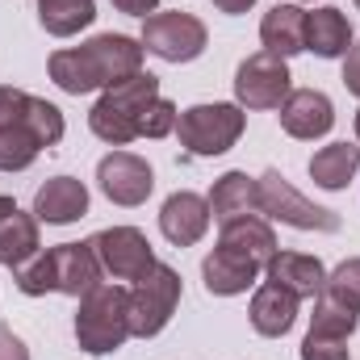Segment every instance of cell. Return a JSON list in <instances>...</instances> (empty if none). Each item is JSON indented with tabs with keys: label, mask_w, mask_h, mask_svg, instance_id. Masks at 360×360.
I'll use <instances>...</instances> for the list:
<instances>
[{
	"label": "cell",
	"mask_w": 360,
	"mask_h": 360,
	"mask_svg": "<svg viewBox=\"0 0 360 360\" xmlns=\"http://www.w3.org/2000/svg\"><path fill=\"white\" fill-rule=\"evenodd\" d=\"M143 42L139 38H126V34H96L80 46H68V51H55L51 55V80L63 92L80 96V92H96L109 89L134 72H143Z\"/></svg>",
	"instance_id": "obj_1"
},
{
	"label": "cell",
	"mask_w": 360,
	"mask_h": 360,
	"mask_svg": "<svg viewBox=\"0 0 360 360\" xmlns=\"http://www.w3.org/2000/svg\"><path fill=\"white\" fill-rule=\"evenodd\" d=\"M155 96H160V76H151V72H134V76L109 84L89 113L92 134L101 143H109V147L134 143L139 139V122H143V113H147V105Z\"/></svg>",
	"instance_id": "obj_2"
},
{
	"label": "cell",
	"mask_w": 360,
	"mask_h": 360,
	"mask_svg": "<svg viewBox=\"0 0 360 360\" xmlns=\"http://www.w3.org/2000/svg\"><path fill=\"white\" fill-rule=\"evenodd\" d=\"M130 340V289L122 285H96L80 297L76 310V344L89 356L117 352Z\"/></svg>",
	"instance_id": "obj_3"
},
{
	"label": "cell",
	"mask_w": 360,
	"mask_h": 360,
	"mask_svg": "<svg viewBox=\"0 0 360 360\" xmlns=\"http://www.w3.org/2000/svg\"><path fill=\"white\" fill-rule=\"evenodd\" d=\"M243 126H248V113H243V105H231V101L193 105L176 117L180 147L188 155H226L239 143Z\"/></svg>",
	"instance_id": "obj_4"
},
{
	"label": "cell",
	"mask_w": 360,
	"mask_h": 360,
	"mask_svg": "<svg viewBox=\"0 0 360 360\" xmlns=\"http://www.w3.org/2000/svg\"><path fill=\"white\" fill-rule=\"evenodd\" d=\"M180 306V272L168 264H155L151 272H143L130 289V335L151 340L160 335Z\"/></svg>",
	"instance_id": "obj_5"
},
{
	"label": "cell",
	"mask_w": 360,
	"mask_h": 360,
	"mask_svg": "<svg viewBox=\"0 0 360 360\" xmlns=\"http://www.w3.org/2000/svg\"><path fill=\"white\" fill-rule=\"evenodd\" d=\"M256 188H260V214H269L276 222H285L293 231H327V235L340 231V214L335 210H323V205L306 201L281 172H264L256 180Z\"/></svg>",
	"instance_id": "obj_6"
},
{
	"label": "cell",
	"mask_w": 360,
	"mask_h": 360,
	"mask_svg": "<svg viewBox=\"0 0 360 360\" xmlns=\"http://www.w3.org/2000/svg\"><path fill=\"white\" fill-rule=\"evenodd\" d=\"M139 42H143V51L160 55L164 63H193L205 51L210 34L193 13H151L143 21Z\"/></svg>",
	"instance_id": "obj_7"
},
{
	"label": "cell",
	"mask_w": 360,
	"mask_h": 360,
	"mask_svg": "<svg viewBox=\"0 0 360 360\" xmlns=\"http://www.w3.org/2000/svg\"><path fill=\"white\" fill-rule=\"evenodd\" d=\"M293 92V76L289 63L272 51H256L239 63L235 72V101L243 109H281L285 96Z\"/></svg>",
	"instance_id": "obj_8"
},
{
	"label": "cell",
	"mask_w": 360,
	"mask_h": 360,
	"mask_svg": "<svg viewBox=\"0 0 360 360\" xmlns=\"http://www.w3.org/2000/svg\"><path fill=\"white\" fill-rule=\"evenodd\" d=\"M89 243L96 252V260H101V269H105V276H113V281H139L143 272H151L160 264L139 226H105Z\"/></svg>",
	"instance_id": "obj_9"
},
{
	"label": "cell",
	"mask_w": 360,
	"mask_h": 360,
	"mask_svg": "<svg viewBox=\"0 0 360 360\" xmlns=\"http://www.w3.org/2000/svg\"><path fill=\"white\" fill-rule=\"evenodd\" d=\"M96 184L113 205H143L155 188V172L134 151H109L96 164Z\"/></svg>",
	"instance_id": "obj_10"
},
{
	"label": "cell",
	"mask_w": 360,
	"mask_h": 360,
	"mask_svg": "<svg viewBox=\"0 0 360 360\" xmlns=\"http://www.w3.org/2000/svg\"><path fill=\"white\" fill-rule=\"evenodd\" d=\"M281 126L293 139H323L335 126V105L319 89H293L281 105Z\"/></svg>",
	"instance_id": "obj_11"
},
{
	"label": "cell",
	"mask_w": 360,
	"mask_h": 360,
	"mask_svg": "<svg viewBox=\"0 0 360 360\" xmlns=\"http://www.w3.org/2000/svg\"><path fill=\"white\" fill-rule=\"evenodd\" d=\"M51 264H55V293H68V297H84L101 285V260L92 252V243H59L51 248Z\"/></svg>",
	"instance_id": "obj_12"
},
{
	"label": "cell",
	"mask_w": 360,
	"mask_h": 360,
	"mask_svg": "<svg viewBox=\"0 0 360 360\" xmlns=\"http://www.w3.org/2000/svg\"><path fill=\"white\" fill-rule=\"evenodd\" d=\"M210 201L205 197H197V193H188V188H180L172 193L168 201H164V210H160V231H164V239L168 243H176V248H193L205 231H210Z\"/></svg>",
	"instance_id": "obj_13"
},
{
	"label": "cell",
	"mask_w": 360,
	"mask_h": 360,
	"mask_svg": "<svg viewBox=\"0 0 360 360\" xmlns=\"http://www.w3.org/2000/svg\"><path fill=\"white\" fill-rule=\"evenodd\" d=\"M89 214V188L76 176H51L34 193V218L51 226H68Z\"/></svg>",
	"instance_id": "obj_14"
},
{
	"label": "cell",
	"mask_w": 360,
	"mask_h": 360,
	"mask_svg": "<svg viewBox=\"0 0 360 360\" xmlns=\"http://www.w3.org/2000/svg\"><path fill=\"white\" fill-rule=\"evenodd\" d=\"M201 276H205V289L214 297H235V293H248L260 276V264L231 252V248H214L201 264Z\"/></svg>",
	"instance_id": "obj_15"
},
{
	"label": "cell",
	"mask_w": 360,
	"mask_h": 360,
	"mask_svg": "<svg viewBox=\"0 0 360 360\" xmlns=\"http://www.w3.org/2000/svg\"><path fill=\"white\" fill-rule=\"evenodd\" d=\"M297 293H289L285 285H276V281H264L256 293H252V327L260 331V335H269V340H281L285 331H293V323H297Z\"/></svg>",
	"instance_id": "obj_16"
},
{
	"label": "cell",
	"mask_w": 360,
	"mask_h": 360,
	"mask_svg": "<svg viewBox=\"0 0 360 360\" xmlns=\"http://www.w3.org/2000/svg\"><path fill=\"white\" fill-rule=\"evenodd\" d=\"M210 214L218 218V226L235 222V218H252L260 214V188L248 172H226L214 180L210 188Z\"/></svg>",
	"instance_id": "obj_17"
},
{
	"label": "cell",
	"mask_w": 360,
	"mask_h": 360,
	"mask_svg": "<svg viewBox=\"0 0 360 360\" xmlns=\"http://www.w3.org/2000/svg\"><path fill=\"white\" fill-rule=\"evenodd\" d=\"M260 42L264 51L289 59L306 51V8L302 4H272L260 21Z\"/></svg>",
	"instance_id": "obj_18"
},
{
	"label": "cell",
	"mask_w": 360,
	"mask_h": 360,
	"mask_svg": "<svg viewBox=\"0 0 360 360\" xmlns=\"http://www.w3.org/2000/svg\"><path fill=\"white\" fill-rule=\"evenodd\" d=\"M264 272H269V281L285 285V289L297 293V297H319L323 285H327L323 260H319V256H302V252H276Z\"/></svg>",
	"instance_id": "obj_19"
},
{
	"label": "cell",
	"mask_w": 360,
	"mask_h": 360,
	"mask_svg": "<svg viewBox=\"0 0 360 360\" xmlns=\"http://www.w3.org/2000/svg\"><path fill=\"white\" fill-rule=\"evenodd\" d=\"M352 46V25L344 17V8H314L306 13V51H314L319 59H340Z\"/></svg>",
	"instance_id": "obj_20"
},
{
	"label": "cell",
	"mask_w": 360,
	"mask_h": 360,
	"mask_svg": "<svg viewBox=\"0 0 360 360\" xmlns=\"http://www.w3.org/2000/svg\"><path fill=\"white\" fill-rule=\"evenodd\" d=\"M218 248H231V252L256 260L260 269H269V260L276 256V235H272V226L260 218V214H252V218H235V222H226Z\"/></svg>",
	"instance_id": "obj_21"
},
{
	"label": "cell",
	"mask_w": 360,
	"mask_h": 360,
	"mask_svg": "<svg viewBox=\"0 0 360 360\" xmlns=\"http://www.w3.org/2000/svg\"><path fill=\"white\" fill-rule=\"evenodd\" d=\"M360 172V147L356 143H331L323 151H314L310 160V180L319 188H344Z\"/></svg>",
	"instance_id": "obj_22"
},
{
	"label": "cell",
	"mask_w": 360,
	"mask_h": 360,
	"mask_svg": "<svg viewBox=\"0 0 360 360\" xmlns=\"http://www.w3.org/2000/svg\"><path fill=\"white\" fill-rule=\"evenodd\" d=\"M34 252H38V218L13 210V214L0 222V264H4V269H17V264H25Z\"/></svg>",
	"instance_id": "obj_23"
},
{
	"label": "cell",
	"mask_w": 360,
	"mask_h": 360,
	"mask_svg": "<svg viewBox=\"0 0 360 360\" xmlns=\"http://www.w3.org/2000/svg\"><path fill=\"white\" fill-rule=\"evenodd\" d=\"M96 17V0H38V21L55 38H72L89 30Z\"/></svg>",
	"instance_id": "obj_24"
},
{
	"label": "cell",
	"mask_w": 360,
	"mask_h": 360,
	"mask_svg": "<svg viewBox=\"0 0 360 360\" xmlns=\"http://www.w3.org/2000/svg\"><path fill=\"white\" fill-rule=\"evenodd\" d=\"M38 151H42V143L21 122L0 130V172H25L38 160Z\"/></svg>",
	"instance_id": "obj_25"
},
{
	"label": "cell",
	"mask_w": 360,
	"mask_h": 360,
	"mask_svg": "<svg viewBox=\"0 0 360 360\" xmlns=\"http://www.w3.org/2000/svg\"><path fill=\"white\" fill-rule=\"evenodd\" d=\"M356 323H360L356 310L340 306V302H335V297H327V293H319V297H314L310 331H319V335H340V340H348V335L356 331Z\"/></svg>",
	"instance_id": "obj_26"
},
{
	"label": "cell",
	"mask_w": 360,
	"mask_h": 360,
	"mask_svg": "<svg viewBox=\"0 0 360 360\" xmlns=\"http://www.w3.org/2000/svg\"><path fill=\"white\" fill-rule=\"evenodd\" d=\"M21 126L42 143V147H55L59 139H63V113H59V105H51V101H42V96H30V105H25V117H21Z\"/></svg>",
	"instance_id": "obj_27"
},
{
	"label": "cell",
	"mask_w": 360,
	"mask_h": 360,
	"mask_svg": "<svg viewBox=\"0 0 360 360\" xmlns=\"http://www.w3.org/2000/svg\"><path fill=\"white\" fill-rule=\"evenodd\" d=\"M13 281H17V289H21L25 297H46V293H55V264H51V252L38 248L25 264L13 269Z\"/></svg>",
	"instance_id": "obj_28"
},
{
	"label": "cell",
	"mask_w": 360,
	"mask_h": 360,
	"mask_svg": "<svg viewBox=\"0 0 360 360\" xmlns=\"http://www.w3.org/2000/svg\"><path fill=\"white\" fill-rule=\"evenodd\" d=\"M323 293H327V297H335L340 306H348V310H356V314H360V256L344 260L335 272H327Z\"/></svg>",
	"instance_id": "obj_29"
},
{
	"label": "cell",
	"mask_w": 360,
	"mask_h": 360,
	"mask_svg": "<svg viewBox=\"0 0 360 360\" xmlns=\"http://www.w3.org/2000/svg\"><path fill=\"white\" fill-rule=\"evenodd\" d=\"M176 117H180L176 105H172L168 96H155V101L147 105L143 122H139V139H168V134L176 130Z\"/></svg>",
	"instance_id": "obj_30"
},
{
	"label": "cell",
	"mask_w": 360,
	"mask_h": 360,
	"mask_svg": "<svg viewBox=\"0 0 360 360\" xmlns=\"http://www.w3.org/2000/svg\"><path fill=\"white\" fill-rule=\"evenodd\" d=\"M302 360H348V340L310 331V335L302 340Z\"/></svg>",
	"instance_id": "obj_31"
},
{
	"label": "cell",
	"mask_w": 360,
	"mask_h": 360,
	"mask_svg": "<svg viewBox=\"0 0 360 360\" xmlns=\"http://www.w3.org/2000/svg\"><path fill=\"white\" fill-rule=\"evenodd\" d=\"M25 105H30V92L13 89V84H0V130L17 126L25 117Z\"/></svg>",
	"instance_id": "obj_32"
},
{
	"label": "cell",
	"mask_w": 360,
	"mask_h": 360,
	"mask_svg": "<svg viewBox=\"0 0 360 360\" xmlns=\"http://www.w3.org/2000/svg\"><path fill=\"white\" fill-rule=\"evenodd\" d=\"M344 89L360 96V42L348 46V55H344Z\"/></svg>",
	"instance_id": "obj_33"
},
{
	"label": "cell",
	"mask_w": 360,
	"mask_h": 360,
	"mask_svg": "<svg viewBox=\"0 0 360 360\" xmlns=\"http://www.w3.org/2000/svg\"><path fill=\"white\" fill-rule=\"evenodd\" d=\"M113 8L117 13H126V17H151V13H160V0H113Z\"/></svg>",
	"instance_id": "obj_34"
},
{
	"label": "cell",
	"mask_w": 360,
	"mask_h": 360,
	"mask_svg": "<svg viewBox=\"0 0 360 360\" xmlns=\"http://www.w3.org/2000/svg\"><path fill=\"white\" fill-rule=\"evenodd\" d=\"M0 360H30V352H25V344L8 331V327H0Z\"/></svg>",
	"instance_id": "obj_35"
},
{
	"label": "cell",
	"mask_w": 360,
	"mask_h": 360,
	"mask_svg": "<svg viewBox=\"0 0 360 360\" xmlns=\"http://www.w3.org/2000/svg\"><path fill=\"white\" fill-rule=\"evenodd\" d=\"M256 0H214V8L218 13H226V17H239V13H248Z\"/></svg>",
	"instance_id": "obj_36"
},
{
	"label": "cell",
	"mask_w": 360,
	"mask_h": 360,
	"mask_svg": "<svg viewBox=\"0 0 360 360\" xmlns=\"http://www.w3.org/2000/svg\"><path fill=\"white\" fill-rule=\"evenodd\" d=\"M13 210H17V205H13V197H0V222H4V218H8Z\"/></svg>",
	"instance_id": "obj_37"
},
{
	"label": "cell",
	"mask_w": 360,
	"mask_h": 360,
	"mask_svg": "<svg viewBox=\"0 0 360 360\" xmlns=\"http://www.w3.org/2000/svg\"><path fill=\"white\" fill-rule=\"evenodd\" d=\"M356 139H360V109H356Z\"/></svg>",
	"instance_id": "obj_38"
},
{
	"label": "cell",
	"mask_w": 360,
	"mask_h": 360,
	"mask_svg": "<svg viewBox=\"0 0 360 360\" xmlns=\"http://www.w3.org/2000/svg\"><path fill=\"white\" fill-rule=\"evenodd\" d=\"M356 8H360V0H356Z\"/></svg>",
	"instance_id": "obj_39"
}]
</instances>
